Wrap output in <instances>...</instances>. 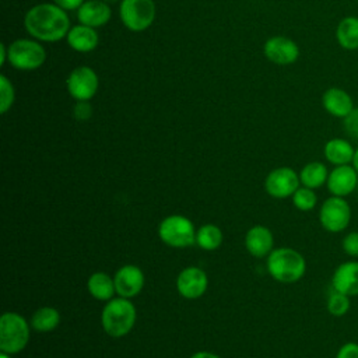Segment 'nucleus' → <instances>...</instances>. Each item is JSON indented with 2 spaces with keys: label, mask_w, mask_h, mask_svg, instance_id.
<instances>
[{
  "label": "nucleus",
  "mask_w": 358,
  "mask_h": 358,
  "mask_svg": "<svg viewBox=\"0 0 358 358\" xmlns=\"http://www.w3.org/2000/svg\"><path fill=\"white\" fill-rule=\"evenodd\" d=\"M85 0H53L55 4H57L60 8L66 10V11H71V10H78V7L84 3Z\"/></svg>",
  "instance_id": "33"
},
{
  "label": "nucleus",
  "mask_w": 358,
  "mask_h": 358,
  "mask_svg": "<svg viewBox=\"0 0 358 358\" xmlns=\"http://www.w3.org/2000/svg\"><path fill=\"white\" fill-rule=\"evenodd\" d=\"M24 27L39 42H57L66 38L71 28L67 11L55 3H41L31 7L25 13Z\"/></svg>",
  "instance_id": "1"
},
{
  "label": "nucleus",
  "mask_w": 358,
  "mask_h": 358,
  "mask_svg": "<svg viewBox=\"0 0 358 358\" xmlns=\"http://www.w3.org/2000/svg\"><path fill=\"white\" fill-rule=\"evenodd\" d=\"M329 178V169L323 162L312 161L302 166L299 172V180L302 186L310 187V189H319L323 185L327 183Z\"/></svg>",
  "instance_id": "23"
},
{
  "label": "nucleus",
  "mask_w": 358,
  "mask_h": 358,
  "mask_svg": "<svg viewBox=\"0 0 358 358\" xmlns=\"http://www.w3.org/2000/svg\"><path fill=\"white\" fill-rule=\"evenodd\" d=\"M46 60V50L36 39L20 38L8 45L7 62L15 70L31 71L39 69Z\"/></svg>",
  "instance_id": "5"
},
{
  "label": "nucleus",
  "mask_w": 358,
  "mask_h": 358,
  "mask_svg": "<svg viewBox=\"0 0 358 358\" xmlns=\"http://www.w3.org/2000/svg\"><path fill=\"white\" fill-rule=\"evenodd\" d=\"M224 239L222 231L214 224H206L196 231V243L204 250H215Z\"/></svg>",
  "instance_id": "25"
},
{
  "label": "nucleus",
  "mask_w": 358,
  "mask_h": 358,
  "mask_svg": "<svg viewBox=\"0 0 358 358\" xmlns=\"http://www.w3.org/2000/svg\"><path fill=\"white\" fill-rule=\"evenodd\" d=\"M331 288L348 296L358 295V260L343 262L334 268Z\"/></svg>",
  "instance_id": "15"
},
{
  "label": "nucleus",
  "mask_w": 358,
  "mask_h": 358,
  "mask_svg": "<svg viewBox=\"0 0 358 358\" xmlns=\"http://www.w3.org/2000/svg\"><path fill=\"white\" fill-rule=\"evenodd\" d=\"M343 126L347 136L358 141V108H354L348 116L343 119Z\"/></svg>",
  "instance_id": "30"
},
{
  "label": "nucleus",
  "mask_w": 358,
  "mask_h": 358,
  "mask_svg": "<svg viewBox=\"0 0 358 358\" xmlns=\"http://www.w3.org/2000/svg\"><path fill=\"white\" fill-rule=\"evenodd\" d=\"M352 165H354V168L357 169V172H358V147L355 148V154H354V159H352Z\"/></svg>",
  "instance_id": "36"
},
{
  "label": "nucleus",
  "mask_w": 358,
  "mask_h": 358,
  "mask_svg": "<svg viewBox=\"0 0 358 358\" xmlns=\"http://www.w3.org/2000/svg\"><path fill=\"white\" fill-rule=\"evenodd\" d=\"M66 41L73 50L80 53H87L94 50L98 46L99 35L95 31V28L84 24H77L70 28L66 36Z\"/></svg>",
  "instance_id": "19"
},
{
  "label": "nucleus",
  "mask_w": 358,
  "mask_h": 358,
  "mask_svg": "<svg viewBox=\"0 0 358 358\" xmlns=\"http://www.w3.org/2000/svg\"><path fill=\"white\" fill-rule=\"evenodd\" d=\"M336 41L344 50H358V17L347 15L337 24Z\"/></svg>",
  "instance_id": "21"
},
{
  "label": "nucleus",
  "mask_w": 358,
  "mask_h": 358,
  "mask_svg": "<svg viewBox=\"0 0 358 358\" xmlns=\"http://www.w3.org/2000/svg\"><path fill=\"white\" fill-rule=\"evenodd\" d=\"M190 358H221V357L210 351H199V352H194Z\"/></svg>",
  "instance_id": "34"
},
{
  "label": "nucleus",
  "mask_w": 358,
  "mask_h": 358,
  "mask_svg": "<svg viewBox=\"0 0 358 358\" xmlns=\"http://www.w3.org/2000/svg\"><path fill=\"white\" fill-rule=\"evenodd\" d=\"M158 235L161 241L171 248H187L196 243L193 222L180 214L165 217L158 227Z\"/></svg>",
  "instance_id": "6"
},
{
  "label": "nucleus",
  "mask_w": 358,
  "mask_h": 358,
  "mask_svg": "<svg viewBox=\"0 0 358 358\" xmlns=\"http://www.w3.org/2000/svg\"><path fill=\"white\" fill-rule=\"evenodd\" d=\"M112 10L108 3L102 0H87L77 10V20L80 24L98 28L109 22Z\"/></svg>",
  "instance_id": "17"
},
{
  "label": "nucleus",
  "mask_w": 358,
  "mask_h": 358,
  "mask_svg": "<svg viewBox=\"0 0 358 358\" xmlns=\"http://www.w3.org/2000/svg\"><path fill=\"white\" fill-rule=\"evenodd\" d=\"M102 1H105V3H117V1H122V0H102Z\"/></svg>",
  "instance_id": "38"
},
{
  "label": "nucleus",
  "mask_w": 358,
  "mask_h": 358,
  "mask_svg": "<svg viewBox=\"0 0 358 358\" xmlns=\"http://www.w3.org/2000/svg\"><path fill=\"white\" fill-rule=\"evenodd\" d=\"M323 109L338 119H344L355 108L352 96L340 87H330L322 95Z\"/></svg>",
  "instance_id": "16"
},
{
  "label": "nucleus",
  "mask_w": 358,
  "mask_h": 358,
  "mask_svg": "<svg viewBox=\"0 0 358 358\" xmlns=\"http://www.w3.org/2000/svg\"><path fill=\"white\" fill-rule=\"evenodd\" d=\"M137 312L129 298H112L103 306L101 323L106 334L119 338L129 334L136 323Z\"/></svg>",
  "instance_id": "3"
},
{
  "label": "nucleus",
  "mask_w": 358,
  "mask_h": 358,
  "mask_svg": "<svg viewBox=\"0 0 358 358\" xmlns=\"http://www.w3.org/2000/svg\"><path fill=\"white\" fill-rule=\"evenodd\" d=\"M87 288L88 292L98 301H110L116 292L115 280L103 271L92 273L88 278Z\"/></svg>",
  "instance_id": "22"
},
{
  "label": "nucleus",
  "mask_w": 358,
  "mask_h": 358,
  "mask_svg": "<svg viewBox=\"0 0 358 358\" xmlns=\"http://www.w3.org/2000/svg\"><path fill=\"white\" fill-rule=\"evenodd\" d=\"M352 211L345 197L330 196L319 208V222L330 234L345 231L351 222Z\"/></svg>",
  "instance_id": "8"
},
{
  "label": "nucleus",
  "mask_w": 358,
  "mask_h": 358,
  "mask_svg": "<svg viewBox=\"0 0 358 358\" xmlns=\"http://www.w3.org/2000/svg\"><path fill=\"white\" fill-rule=\"evenodd\" d=\"M323 154L326 161L330 162L333 166L348 165V164H352L355 147L350 140L334 137L326 141L323 147Z\"/></svg>",
  "instance_id": "20"
},
{
  "label": "nucleus",
  "mask_w": 358,
  "mask_h": 358,
  "mask_svg": "<svg viewBox=\"0 0 358 358\" xmlns=\"http://www.w3.org/2000/svg\"><path fill=\"white\" fill-rule=\"evenodd\" d=\"M267 270L275 281L292 284L305 275L306 260L292 248H277L267 257Z\"/></svg>",
  "instance_id": "2"
},
{
  "label": "nucleus",
  "mask_w": 358,
  "mask_h": 358,
  "mask_svg": "<svg viewBox=\"0 0 358 358\" xmlns=\"http://www.w3.org/2000/svg\"><path fill=\"white\" fill-rule=\"evenodd\" d=\"M334 358H358V343L347 341L336 352Z\"/></svg>",
  "instance_id": "31"
},
{
  "label": "nucleus",
  "mask_w": 358,
  "mask_h": 358,
  "mask_svg": "<svg viewBox=\"0 0 358 358\" xmlns=\"http://www.w3.org/2000/svg\"><path fill=\"white\" fill-rule=\"evenodd\" d=\"M8 56V46L6 43H0V64L3 66L7 62Z\"/></svg>",
  "instance_id": "35"
},
{
  "label": "nucleus",
  "mask_w": 358,
  "mask_h": 358,
  "mask_svg": "<svg viewBox=\"0 0 358 358\" xmlns=\"http://www.w3.org/2000/svg\"><path fill=\"white\" fill-rule=\"evenodd\" d=\"M157 7L154 0H122L119 17L122 24L133 32L150 28L155 20Z\"/></svg>",
  "instance_id": "7"
},
{
  "label": "nucleus",
  "mask_w": 358,
  "mask_h": 358,
  "mask_svg": "<svg viewBox=\"0 0 358 358\" xmlns=\"http://www.w3.org/2000/svg\"><path fill=\"white\" fill-rule=\"evenodd\" d=\"M326 186L331 196L347 197L352 194L358 186V172L352 164L334 166L329 172Z\"/></svg>",
  "instance_id": "12"
},
{
  "label": "nucleus",
  "mask_w": 358,
  "mask_h": 358,
  "mask_svg": "<svg viewBox=\"0 0 358 358\" xmlns=\"http://www.w3.org/2000/svg\"><path fill=\"white\" fill-rule=\"evenodd\" d=\"M73 112H74V117L77 120H87L92 113V108L88 101H77Z\"/></svg>",
  "instance_id": "32"
},
{
  "label": "nucleus",
  "mask_w": 358,
  "mask_h": 358,
  "mask_svg": "<svg viewBox=\"0 0 358 358\" xmlns=\"http://www.w3.org/2000/svg\"><path fill=\"white\" fill-rule=\"evenodd\" d=\"M273 234L264 225H255L245 235V246L248 252L255 257L268 256L273 250Z\"/></svg>",
  "instance_id": "18"
},
{
  "label": "nucleus",
  "mask_w": 358,
  "mask_h": 358,
  "mask_svg": "<svg viewBox=\"0 0 358 358\" xmlns=\"http://www.w3.org/2000/svg\"><path fill=\"white\" fill-rule=\"evenodd\" d=\"M341 249L347 256L358 259V231H350L343 236Z\"/></svg>",
  "instance_id": "29"
},
{
  "label": "nucleus",
  "mask_w": 358,
  "mask_h": 358,
  "mask_svg": "<svg viewBox=\"0 0 358 358\" xmlns=\"http://www.w3.org/2000/svg\"><path fill=\"white\" fill-rule=\"evenodd\" d=\"M115 288L116 294L123 298H133L138 295L144 287V274L140 267L134 264L122 266L115 273Z\"/></svg>",
  "instance_id": "14"
},
{
  "label": "nucleus",
  "mask_w": 358,
  "mask_h": 358,
  "mask_svg": "<svg viewBox=\"0 0 358 358\" xmlns=\"http://www.w3.org/2000/svg\"><path fill=\"white\" fill-rule=\"evenodd\" d=\"M0 358H11V355H10V354H6V352H1V354H0Z\"/></svg>",
  "instance_id": "37"
},
{
  "label": "nucleus",
  "mask_w": 358,
  "mask_h": 358,
  "mask_svg": "<svg viewBox=\"0 0 358 358\" xmlns=\"http://www.w3.org/2000/svg\"><path fill=\"white\" fill-rule=\"evenodd\" d=\"M299 186V173L289 166L275 168L264 179V189L274 199L291 197Z\"/></svg>",
  "instance_id": "10"
},
{
  "label": "nucleus",
  "mask_w": 358,
  "mask_h": 358,
  "mask_svg": "<svg viewBox=\"0 0 358 358\" xmlns=\"http://www.w3.org/2000/svg\"><path fill=\"white\" fill-rule=\"evenodd\" d=\"M291 199L295 208H298L299 211H312L317 204V196L315 190L302 185L295 190Z\"/></svg>",
  "instance_id": "27"
},
{
  "label": "nucleus",
  "mask_w": 358,
  "mask_h": 358,
  "mask_svg": "<svg viewBox=\"0 0 358 358\" xmlns=\"http://www.w3.org/2000/svg\"><path fill=\"white\" fill-rule=\"evenodd\" d=\"M263 53L271 63L278 66H288L298 60L299 46L291 38L275 35L264 42Z\"/></svg>",
  "instance_id": "11"
},
{
  "label": "nucleus",
  "mask_w": 358,
  "mask_h": 358,
  "mask_svg": "<svg viewBox=\"0 0 358 358\" xmlns=\"http://www.w3.org/2000/svg\"><path fill=\"white\" fill-rule=\"evenodd\" d=\"M326 308L331 316H345L351 308V296L331 288V292L329 294L326 301Z\"/></svg>",
  "instance_id": "26"
},
{
  "label": "nucleus",
  "mask_w": 358,
  "mask_h": 358,
  "mask_svg": "<svg viewBox=\"0 0 358 358\" xmlns=\"http://www.w3.org/2000/svg\"><path fill=\"white\" fill-rule=\"evenodd\" d=\"M67 91L76 101H90L95 96L99 78L94 69L88 66H78L73 69L66 80Z\"/></svg>",
  "instance_id": "9"
},
{
  "label": "nucleus",
  "mask_w": 358,
  "mask_h": 358,
  "mask_svg": "<svg viewBox=\"0 0 358 358\" xmlns=\"http://www.w3.org/2000/svg\"><path fill=\"white\" fill-rule=\"evenodd\" d=\"M208 287V277L200 267H186L176 278V289L186 299L200 298Z\"/></svg>",
  "instance_id": "13"
},
{
  "label": "nucleus",
  "mask_w": 358,
  "mask_h": 358,
  "mask_svg": "<svg viewBox=\"0 0 358 358\" xmlns=\"http://www.w3.org/2000/svg\"><path fill=\"white\" fill-rule=\"evenodd\" d=\"M15 91L11 81L4 76L0 74V112L6 113L14 103Z\"/></svg>",
  "instance_id": "28"
},
{
  "label": "nucleus",
  "mask_w": 358,
  "mask_h": 358,
  "mask_svg": "<svg viewBox=\"0 0 358 358\" xmlns=\"http://www.w3.org/2000/svg\"><path fill=\"white\" fill-rule=\"evenodd\" d=\"M60 323V313L52 306L38 308L31 316V327L38 333H49Z\"/></svg>",
  "instance_id": "24"
},
{
  "label": "nucleus",
  "mask_w": 358,
  "mask_h": 358,
  "mask_svg": "<svg viewBox=\"0 0 358 358\" xmlns=\"http://www.w3.org/2000/svg\"><path fill=\"white\" fill-rule=\"evenodd\" d=\"M31 324L24 316L15 312H6L0 317V350L14 355L22 351L31 334Z\"/></svg>",
  "instance_id": "4"
}]
</instances>
